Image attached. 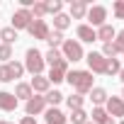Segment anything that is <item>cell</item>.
Wrapping results in <instances>:
<instances>
[{"mask_svg":"<svg viewBox=\"0 0 124 124\" xmlns=\"http://www.w3.org/2000/svg\"><path fill=\"white\" fill-rule=\"evenodd\" d=\"M114 44H117V49L124 54V29H122V32H117V37H114Z\"/></svg>","mask_w":124,"mask_h":124,"instance_id":"cell-35","label":"cell"},{"mask_svg":"<svg viewBox=\"0 0 124 124\" xmlns=\"http://www.w3.org/2000/svg\"><path fill=\"white\" fill-rule=\"evenodd\" d=\"M93 124H114V119L105 112V107H93Z\"/></svg>","mask_w":124,"mask_h":124,"instance_id":"cell-17","label":"cell"},{"mask_svg":"<svg viewBox=\"0 0 124 124\" xmlns=\"http://www.w3.org/2000/svg\"><path fill=\"white\" fill-rule=\"evenodd\" d=\"M8 66H10V73H12V78H15V80L24 76V63H20V61H10Z\"/></svg>","mask_w":124,"mask_h":124,"instance_id":"cell-29","label":"cell"},{"mask_svg":"<svg viewBox=\"0 0 124 124\" xmlns=\"http://www.w3.org/2000/svg\"><path fill=\"white\" fill-rule=\"evenodd\" d=\"M119 78H122V83H124V68H122V71H119Z\"/></svg>","mask_w":124,"mask_h":124,"instance_id":"cell-37","label":"cell"},{"mask_svg":"<svg viewBox=\"0 0 124 124\" xmlns=\"http://www.w3.org/2000/svg\"><path fill=\"white\" fill-rule=\"evenodd\" d=\"M44 54L39 51V49H27V54H24V71H29L32 76H44Z\"/></svg>","mask_w":124,"mask_h":124,"instance_id":"cell-2","label":"cell"},{"mask_svg":"<svg viewBox=\"0 0 124 124\" xmlns=\"http://www.w3.org/2000/svg\"><path fill=\"white\" fill-rule=\"evenodd\" d=\"M44 63H49V68H68V61L63 58L58 49H49L44 54Z\"/></svg>","mask_w":124,"mask_h":124,"instance_id":"cell-8","label":"cell"},{"mask_svg":"<svg viewBox=\"0 0 124 124\" xmlns=\"http://www.w3.org/2000/svg\"><path fill=\"white\" fill-rule=\"evenodd\" d=\"M66 73H68V68H51L46 78H49V83L58 85V83H63V80H66Z\"/></svg>","mask_w":124,"mask_h":124,"instance_id":"cell-20","label":"cell"},{"mask_svg":"<svg viewBox=\"0 0 124 124\" xmlns=\"http://www.w3.org/2000/svg\"><path fill=\"white\" fill-rule=\"evenodd\" d=\"M85 61H88V66H90V73H102V76H105L107 58H105L100 51H90V54L85 56Z\"/></svg>","mask_w":124,"mask_h":124,"instance_id":"cell-7","label":"cell"},{"mask_svg":"<svg viewBox=\"0 0 124 124\" xmlns=\"http://www.w3.org/2000/svg\"><path fill=\"white\" fill-rule=\"evenodd\" d=\"M44 15H46V5H44V3H34L32 17H34V20H44Z\"/></svg>","mask_w":124,"mask_h":124,"instance_id":"cell-32","label":"cell"},{"mask_svg":"<svg viewBox=\"0 0 124 124\" xmlns=\"http://www.w3.org/2000/svg\"><path fill=\"white\" fill-rule=\"evenodd\" d=\"M32 95H34V93H32L29 83H17V88H15V97H17V100H24V102H27Z\"/></svg>","mask_w":124,"mask_h":124,"instance_id":"cell-22","label":"cell"},{"mask_svg":"<svg viewBox=\"0 0 124 124\" xmlns=\"http://www.w3.org/2000/svg\"><path fill=\"white\" fill-rule=\"evenodd\" d=\"M10 80H15L12 73H10V66L3 63V66H0V83H10Z\"/></svg>","mask_w":124,"mask_h":124,"instance_id":"cell-33","label":"cell"},{"mask_svg":"<svg viewBox=\"0 0 124 124\" xmlns=\"http://www.w3.org/2000/svg\"><path fill=\"white\" fill-rule=\"evenodd\" d=\"M85 15H88V3H85V0H71L68 17L71 20H83Z\"/></svg>","mask_w":124,"mask_h":124,"instance_id":"cell-12","label":"cell"},{"mask_svg":"<svg viewBox=\"0 0 124 124\" xmlns=\"http://www.w3.org/2000/svg\"><path fill=\"white\" fill-rule=\"evenodd\" d=\"M105 58H117V54H122L119 49H117V44L114 41H109V44H102V51H100Z\"/></svg>","mask_w":124,"mask_h":124,"instance_id":"cell-26","label":"cell"},{"mask_svg":"<svg viewBox=\"0 0 124 124\" xmlns=\"http://www.w3.org/2000/svg\"><path fill=\"white\" fill-rule=\"evenodd\" d=\"M32 22H34V17H32V10H24V8H20V10L12 15V24H10V27L17 32V29H27Z\"/></svg>","mask_w":124,"mask_h":124,"instance_id":"cell-5","label":"cell"},{"mask_svg":"<svg viewBox=\"0 0 124 124\" xmlns=\"http://www.w3.org/2000/svg\"><path fill=\"white\" fill-rule=\"evenodd\" d=\"M44 119H46V124H66L68 122V117L61 112L58 107H46L44 109Z\"/></svg>","mask_w":124,"mask_h":124,"instance_id":"cell-13","label":"cell"},{"mask_svg":"<svg viewBox=\"0 0 124 124\" xmlns=\"http://www.w3.org/2000/svg\"><path fill=\"white\" fill-rule=\"evenodd\" d=\"M44 100H46V105L56 107L58 102H63V100H66V95H63V93H58V90H49V93L44 95Z\"/></svg>","mask_w":124,"mask_h":124,"instance_id":"cell-24","label":"cell"},{"mask_svg":"<svg viewBox=\"0 0 124 124\" xmlns=\"http://www.w3.org/2000/svg\"><path fill=\"white\" fill-rule=\"evenodd\" d=\"M95 32H97V39H100L102 44H109V41H114V37H117V29H114L112 24H102V27H97Z\"/></svg>","mask_w":124,"mask_h":124,"instance_id":"cell-16","label":"cell"},{"mask_svg":"<svg viewBox=\"0 0 124 124\" xmlns=\"http://www.w3.org/2000/svg\"><path fill=\"white\" fill-rule=\"evenodd\" d=\"M0 61H3V63H10L12 61V46L0 44Z\"/></svg>","mask_w":124,"mask_h":124,"instance_id":"cell-31","label":"cell"},{"mask_svg":"<svg viewBox=\"0 0 124 124\" xmlns=\"http://www.w3.org/2000/svg\"><path fill=\"white\" fill-rule=\"evenodd\" d=\"M27 32H29L34 39H39V41H46V37H49V32H51V29H49V24H46L44 20H34V22L27 27Z\"/></svg>","mask_w":124,"mask_h":124,"instance_id":"cell-9","label":"cell"},{"mask_svg":"<svg viewBox=\"0 0 124 124\" xmlns=\"http://www.w3.org/2000/svg\"><path fill=\"white\" fill-rule=\"evenodd\" d=\"M68 27H71V17H68V15L61 12V15L54 17V29H56V32H66Z\"/></svg>","mask_w":124,"mask_h":124,"instance_id":"cell-23","label":"cell"},{"mask_svg":"<svg viewBox=\"0 0 124 124\" xmlns=\"http://www.w3.org/2000/svg\"><path fill=\"white\" fill-rule=\"evenodd\" d=\"M5 124H15V122H5Z\"/></svg>","mask_w":124,"mask_h":124,"instance_id":"cell-38","label":"cell"},{"mask_svg":"<svg viewBox=\"0 0 124 124\" xmlns=\"http://www.w3.org/2000/svg\"><path fill=\"white\" fill-rule=\"evenodd\" d=\"M107 97H109V95H107L105 88H93V90H90V100H93L95 107H102V105L107 102Z\"/></svg>","mask_w":124,"mask_h":124,"instance_id":"cell-18","label":"cell"},{"mask_svg":"<svg viewBox=\"0 0 124 124\" xmlns=\"http://www.w3.org/2000/svg\"><path fill=\"white\" fill-rule=\"evenodd\" d=\"M46 109V100H44V95H32L27 102H24V112H27V117H37V114H41Z\"/></svg>","mask_w":124,"mask_h":124,"instance_id":"cell-6","label":"cell"},{"mask_svg":"<svg viewBox=\"0 0 124 124\" xmlns=\"http://www.w3.org/2000/svg\"><path fill=\"white\" fill-rule=\"evenodd\" d=\"M85 124H93V122H85Z\"/></svg>","mask_w":124,"mask_h":124,"instance_id":"cell-40","label":"cell"},{"mask_svg":"<svg viewBox=\"0 0 124 124\" xmlns=\"http://www.w3.org/2000/svg\"><path fill=\"white\" fill-rule=\"evenodd\" d=\"M68 119H71L73 124H85V122H88V112H85V109H73Z\"/></svg>","mask_w":124,"mask_h":124,"instance_id":"cell-30","label":"cell"},{"mask_svg":"<svg viewBox=\"0 0 124 124\" xmlns=\"http://www.w3.org/2000/svg\"><path fill=\"white\" fill-rule=\"evenodd\" d=\"M46 5V15H61V10H63V3L61 0H49V3H44Z\"/></svg>","mask_w":124,"mask_h":124,"instance_id":"cell-28","label":"cell"},{"mask_svg":"<svg viewBox=\"0 0 124 124\" xmlns=\"http://www.w3.org/2000/svg\"><path fill=\"white\" fill-rule=\"evenodd\" d=\"M29 88H32V93H34V95H37V93H39V95H46V93H49V88H51V83H49V78H46V76H34V78H32V83H29Z\"/></svg>","mask_w":124,"mask_h":124,"instance_id":"cell-14","label":"cell"},{"mask_svg":"<svg viewBox=\"0 0 124 124\" xmlns=\"http://www.w3.org/2000/svg\"><path fill=\"white\" fill-rule=\"evenodd\" d=\"M63 41H66V37H63V32H49V37H46V44H49V49H58V46H63Z\"/></svg>","mask_w":124,"mask_h":124,"instance_id":"cell-19","label":"cell"},{"mask_svg":"<svg viewBox=\"0 0 124 124\" xmlns=\"http://www.w3.org/2000/svg\"><path fill=\"white\" fill-rule=\"evenodd\" d=\"M15 41H17V32H15L12 27L0 29V44H8V46H12Z\"/></svg>","mask_w":124,"mask_h":124,"instance_id":"cell-21","label":"cell"},{"mask_svg":"<svg viewBox=\"0 0 124 124\" xmlns=\"http://www.w3.org/2000/svg\"><path fill=\"white\" fill-rule=\"evenodd\" d=\"M119 71H122V63H119V58H107L105 76H119Z\"/></svg>","mask_w":124,"mask_h":124,"instance_id":"cell-25","label":"cell"},{"mask_svg":"<svg viewBox=\"0 0 124 124\" xmlns=\"http://www.w3.org/2000/svg\"><path fill=\"white\" fill-rule=\"evenodd\" d=\"M76 34H78V41H88V44L97 41V32H95V29H93L90 24H78Z\"/></svg>","mask_w":124,"mask_h":124,"instance_id":"cell-15","label":"cell"},{"mask_svg":"<svg viewBox=\"0 0 124 124\" xmlns=\"http://www.w3.org/2000/svg\"><path fill=\"white\" fill-rule=\"evenodd\" d=\"M112 10H114V17L117 20H124V0H117V3L112 5Z\"/></svg>","mask_w":124,"mask_h":124,"instance_id":"cell-34","label":"cell"},{"mask_svg":"<svg viewBox=\"0 0 124 124\" xmlns=\"http://www.w3.org/2000/svg\"><path fill=\"white\" fill-rule=\"evenodd\" d=\"M0 124H5V122H0Z\"/></svg>","mask_w":124,"mask_h":124,"instance_id":"cell-41","label":"cell"},{"mask_svg":"<svg viewBox=\"0 0 124 124\" xmlns=\"http://www.w3.org/2000/svg\"><path fill=\"white\" fill-rule=\"evenodd\" d=\"M83 100H85V97L76 93V95L66 97V105H68V109H71V112H73V109H83Z\"/></svg>","mask_w":124,"mask_h":124,"instance_id":"cell-27","label":"cell"},{"mask_svg":"<svg viewBox=\"0 0 124 124\" xmlns=\"http://www.w3.org/2000/svg\"><path fill=\"white\" fill-rule=\"evenodd\" d=\"M122 100H124V90H122Z\"/></svg>","mask_w":124,"mask_h":124,"instance_id":"cell-39","label":"cell"},{"mask_svg":"<svg viewBox=\"0 0 124 124\" xmlns=\"http://www.w3.org/2000/svg\"><path fill=\"white\" fill-rule=\"evenodd\" d=\"M20 124H37V119H34V117H22Z\"/></svg>","mask_w":124,"mask_h":124,"instance_id":"cell-36","label":"cell"},{"mask_svg":"<svg viewBox=\"0 0 124 124\" xmlns=\"http://www.w3.org/2000/svg\"><path fill=\"white\" fill-rule=\"evenodd\" d=\"M122 56H124V54H122Z\"/></svg>","mask_w":124,"mask_h":124,"instance_id":"cell-42","label":"cell"},{"mask_svg":"<svg viewBox=\"0 0 124 124\" xmlns=\"http://www.w3.org/2000/svg\"><path fill=\"white\" fill-rule=\"evenodd\" d=\"M17 105H20V100L15 97V93L0 90V109H3V112H15Z\"/></svg>","mask_w":124,"mask_h":124,"instance_id":"cell-11","label":"cell"},{"mask_svg":"<svg viewBox=\"0 0 124 124\" xmlns=\"http://www.w3.org/2000/svg\"><path fill=\"white\" fill-rule=\"evenodd\" d=\"M66 80L78 95H85V93L93 90V73L90 71H68Z\"/></svg>","mask_w":124,"mask_h":124,"instance_id":"cell-1","label":"cell"},{"mask_svg":"<svg viewBox=\"0 0 124 124\" xmlns=\"http://www.w3.org/2000/svg\"><path fill=\"white\" fill-rule=\"evenodd\" d=\"M105 112H107L112 119H114V117H124V100H122V97H107Z\"/></svg>","mask_w":124,"mask_h":124,"instance_id":"cell-10","label":"cell"},{"mask_svg":"<svg viewBox=\"0 0 124 124\" xmlns=\"http://www.w3.org/2000/svg\"><path fill=\"white\" fill-rule=\"evenodd\" d=\"M61 54H63V58L68 61H80V58H85V54H83V46H80V41H76V39H66L63 41V46H61Z\"/></svg>","mask_w":124,"mask_h":124,"instance_id":"cell-3","label":"cell"},{"mask_svg":"<svg viewBox=\"0 0 124 124\" xmlns=\"http://www.w3.org/2000/svg\"><path fill=\"white\" fill-rule=\"evenodd\" d=\"M88 22H90V27L95 29V27H102V24H107V8L105 5H93V8H88Z\"/></svg>","mask_w":124,"mask_h":124,"instance_id":"cell-4","label":"cell"}]
</instances>
